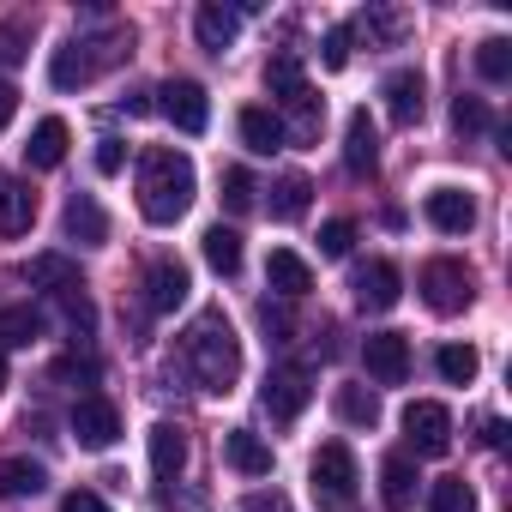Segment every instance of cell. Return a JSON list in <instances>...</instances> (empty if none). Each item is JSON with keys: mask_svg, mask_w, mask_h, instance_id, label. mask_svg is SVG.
<instances>
[{"mask_svg": "<svg viewBox=\"0 0 512 512\" xmlns=\"http://www.w3.org/2000/svg\"><path fill=\"white\" fill-rule=\"evenodd\" d=\"M193 187H199V181H193V163H187L181 151L157 145V151L139 157V211H145V223H175V217H187Z\"/></svg>", "mask_w": 512, "mask_h": 512, "instance_id": "obj_1", "label": "cell"}, {"mask_svg": "<svg viewBox=\"0 0 512 512\" xmlns=\"http://www.w3.org/2000/svg\"><path fill=\"white\" fill-rule=\"evenodd\" d=\"M187 362H193V374H199V386L205 392H235V380H241V344H235V332H229V320L223 314H199L193 320V332H187Z\"/></svg>", "mask_w": 512, "mask_h": 512, "instance_id": "obj_2", "label": "cell"}, {"mask_svg": "<svg viewBox=\"0 0 512 512\" xmlns=\"http://www.w3.org/2000/svg\"><path fill=\"white\" fill-rule=\"evenodd\" d=\"M121 49H133V37H127V31H109L103 43H91V37H73L67 49H55V67H49L55 91H79V85H91V79H97V67L121 61Z\"/></svg>", "mask_w": 512, "mask_h": 512, "instance_id": "obj_3", "label": "cell"}, {"mask_svg": "<svg viewBox=\"0 0 512 512\" xmlns=\"http://www.w3.org/2000/svg\"><path fill=\"white\" fill-rule=\"evenodd\" d=\"M266 91L296 115V133H302V139L320 133V103H314V91H308V79H302V61H296L290 49L272 55V67H266Z\"/></svg>", "mask_w": 512, "mask_h": 512, "instance_id": "obj_4", "label": "cell"}, {"mask_svg": "<svg viewBox=\"0 0 512 512\" xmlns=\"http://www.w3.org/2000/svg\"><path fill=\"white\" fill-rule=\"evenodd\" d=\"M422 302H428L434 314H464V308L476 302L470 266H464V260H428V266H422Z\"/></svg>", "mask_w": 512, "mask_h": 512, "instance_id": "obj_5", "label": "cell"}, {"mask_svg": "<svg viewBox=\"0 0 512 512\" xmlns=\"http://www.w3.org/2000/svg\"><path fill=\"white\" fill-rule=\"evenodd\" d=\"M356 488H362V476H356V452H350L344 440L320 446V452H314V494H320L326 506H350Z\"/></svg>", "mask_w": 512, "mask_h": 512, "instance_id": "obj_6", "label": "cell"}, {"mask_svg": "<svg viewBox=\"0 0 512 512\" xmlns=\"http://www.w3.org/2000/svg\"><path fill=\"white\" fill-rule=\"evenodd\" d=\"M404 440H410L422 458H440V452L452 446V410L434 404V398H416V404L404 410Z\"/></svg>", "mask_w": 512, "mask_h": 512, "instance_id": "obj_7", "label": "cell"}, {"mask_svg": "<svg viewBox=\"0 0 512 512\" xmlns=\"http://www.w3.org/2000/svg\"><path fill=\"white\" fill-rule=\"evenodd\" d=\"M260 398H266V410H272L278 422H296V416L308 410V398H314V380H308V368L290 362V368H272V374H266V392H260Z\"/></svg>", "mask_w": 512, "mask_h": 512, "instance_id": "obj_8", "label": "cell"}, {"mask_svg": "<svg viewBox=\"0 0 512 512\" xmlns=\"http://www.w3.org/2000/svg\"><path fill=\"white\" fill-rule=\"evenodd\" d=\"M73 440H79L85 452H109V446L121 440L115 404H109V398H79V404H73Z\"/></svg>", "mask_w": 512, "mask_h": 512, "instance_id": "obj_9", "label": "cell"}, {"mask_svg": "<svg viewBox=\"0 0 512 512\" xmlns=\"http://www.w3.org/2000/svg\"><path fill=\"white\" fill-rule=\"evenodd\" d=\"M157 97H163L157 109H163V115H169L181 133H205V121H211V103H205V85H199V79H169Z\"/></svg>", "mask_w": 512, "mask_h": 512, "instance_id": "obj_10", "label": "cell"}, {"mask_svg": "<svg viewBox=\"0 0 512 512\" xmlns=\"http://www.w3.org/2000/svg\"><path fill=\"white\" fill-rule=\"evenodd\" d=\"M362 362H368L374 386H404V380H410V344H404L398 332H368Z\"/></svg>", "mask_w": 512, "mask_h": 512, "instance_id": "obj_11", "label": "cell"}, {"mask_svg": "<svg viewBox=\"0 0 512 512\" xmlns=\"http://www.w3.org/2000/svg\"><path fill=\"white\" fill-rule=\"evenodd\" d=\"M350 290H356V302H362V308L386 314V308L404 296V278H398V266H392V260H368V266H356Z\"/></svg>", "mask_w": 512, "mask_h": 512, "instance_id": "obj_12", "label": "cell"}, {"mask_svg": "<svg viewBox=\"0 0 512 512\" xmlns=\"http://www.w3.org/2000/svg\"><path fill=\"white\" fill-rule=\"evenodd\" d=\"M187 290H193V278H187L181 260H151V272H145V302H151V314H175V308L187 302Z\"/></svg>", "mask_w": 512, "mask_h": 512, "instance_id": "obj_13", "label": "cell"}, {"mask_svg": "<svg viewBox=\"0 0 512 512\" xmlns=\"http://www.w3.org/2000/svg\"><path fill=\"white\" fill-rule=\"evenodd\" d=\"M422 211H428V223L446 229V235H470V223H476V199H470L464 187H434V193L422 199Z\"/></svg>", "mask_w": 512, "mask_h": 512, "instance_id": "obj_14", "label": "cell"}, {"mask_svg": "<svg viewBox=\"0 0 512 512\" xmlns=\"http://www.w3.org/2000/svg\"><path fill=\"white\" fill-rule=\"evenodd\" d=\"M25 278H31L37 290H49V296L85 302V278H79V266H73V260H61V253H37V260L25 266Z\"/></svg>", "mask_w": 512, "mask_h": 512, "instance_id": "obj_15", "label": "cell"}, {"mask_svg": "<svg viewBox=\"0 0 512 512\" xmlns=\"http://www.w3.org/2000/svg\"><path fill=\"white\" fill-rule=\"evenodd\" d=\"M266 284H272L284 302H302V296L314 290V272H308V260H302V253H290V247H272V260H266Z\"/></svg>", "mask_w": 512, "mask_h": 512, "instance_id": "obj_16", "label": "cell"}, {"mask_svg": "<svg viewBox=\"0 0 512 512\" xmlns=\"http://www.w3.org/2000/svg\"><path fill=\"white\" fill-rule=\"evenodd\" d=\"M235 31H241V13L223 7V0H205V7L193 13V37H199V49H211V55H223V49L235 43Z\"/></svg>", "mask_w": 512, "mask_h": 512, "instance_id": "obj_17", "label": "cell"}, {"mask_svg": "<svg viewBox=\"0 0 512 512\" xmlns=\"http://www.w3.org/2000/svg\"><path fill=\"white\" fill-rule=\"evenodd\" d=\"M37 223V193L19 175H0V235H25Z\"/></svg>", "mask_w": 512, "mask_h": 512, "instance_id": "obj_18", "label": "cell"}, {"mask_svg": "<svg viewBox=\"0 0 512 512\" xmlns=\"http://www.w3.org/2000/svg\"><path fill=\"white\" fill-rule=\"evenodd\" d=\"M284 139H290L284 115H272V109H241V145H247L253 157H272V151H284Z\"/></svg>", "mask_w": 512, "mask_h": 512, "instance_id": "obj_19", "label": "cell"}, {"mask_svg": "<svg viewBox=\"0 0 512 512\" xmlns=\"http://www.w3.org/2000/svg\"><path fill=\"white\" fill-rule=\"evenodd\" d=\"M223 458H229L241 476H272V446L253 434V428H229V434H223Z\"/></svg>", "mask_w": 512, "mask_h": 512, "instance_id": "obj_20", "label": "cell"}, {"mask_svg": "<svg viewBox=\"0 0 512 512\" xmlns=\"http://www.w3.org/2000/svg\"><path fill=\"white\" fill-rule=\"evenodd\" d=\"M386 115H392L398 127H416V121H422V73H416V67H398V73L386 79Z\"/></svg>", "mask_w": 512, "mask_h": 512, "instance_id": "obj_21", "label": "cell"}, {"mask_svg": "<svg viewBox=\"0 0 512 512\" xmlns=\"http://www.w3.org/2000/svg\"><path fill=\"white\" fill-rule=\"evenodd\" d=\"M344 163H350V175H368V169L380 163V127L368 121V109H356V115H350V133H344Z\"/></svg>", "mask_w": 512, "mask_h": 512, "instance_id": "obj_22", "label": "cell"}, {"mask_svg": "<svg viewBox=\"0 0 512 512\" xmlns=\"http://www.w3.org/2000/svg\"><path fill=\"white\" fill-rule=\"evenodd\" d=\"M67 235H73L79 247H103L109 217H103V205H97L91 193H73V199H67Z\"/></svg>", "mask_w": 512, "mask_h": 512, "instance_id": "obj_23", "label": "cell"}, {"mask_svg": "<svg viewBox=\"0 0 512 512\" xmlns=\"http://www.w3.org/2000/svg\"><path fill=\"white\" fill-rule=\"evenodd\" d=\"M43 488H49V470L37 458H0V500H25Z\"/></svg>", "mask_w": 512, "mask_h": 512, "instance_id": "obj_24", "label": "cell"}, {"mask_svg": "<svg viewBox=\"0 0 512 512\" xmlns=\"http://www.w3.org/2000/svg\"><path fill=\"white\" fill-rule=\"evenodd\" d=\"M25 157H31V169H61V157H67V121H61V115L37 121V133H31V145H25Z\"/></svg>", "mask_w": 512, "mask_h": 512, "instance_id": "obj_25", "label": "cell"}, {"mask_svg": "<svg viewBox=\"0 0 512 512\" xmlns=\"http://www.w3.org/2000/svg\"><path fill=\"white\" fill-rule=\"evenodd\" d=\"M356 37H362L368 49H374V43H386V49H392V43H404V13L368 7V13H356V25H350V43H356Z\"/></svg>", "mask_w": 512, "mask_h": 512, "instance_id": "obj_26", "label": "cell"}, {"mask_svg": "<svg viewBox=\"0 0 512 512\" xmlns=\"http://www.w3.org/2000/svg\"><path fill=\"white\" fill-rule=\"evenodd\" d=\"M181 464H187V440H181V428H175V422H157V428H151V470L169 482V476H181Z\"/></svg>", "mask_w": 512, "mask_h": 512, "instance_id": "obj_27", "label": "cell"}, {"mask_svg": "<svg viewBox=\"0 0 512 512\" xmlns=\"http://www.w3.org/2000/svg\"><path fill=\"white\" fill-rule=\"evenodd\" d=\"M199 247H205V266H211V272H223V278H235V272H241V235H235V229L211 223Z\"/></svg>", "mask_w": 512, "mask_h": 512, "instance_id": "obj_28", "label": "cell"}, {"mask_svg": "<svg viewBox=\"0 0 512 512\" xmlns=\"http://www.w3.org/2000/svg\"><path fill=\"white\" fill-rule=\"evenodd\" d=\"M380 500H386V506H392V512H398V506H410V500H416V464H410V458H404V452H398V458H386V464H380Z\"/></svg>", "mask_w": 512, "mask_h": 512, "instance_id": "obj_29", "label": "cell"}, {"mask_svg": "<svg viewBox=\"0 0 512 512\" xmlns=\"http://www.w3.org/2000/svg\"><path fill=\"white\" fill-rule=\"evenodd\" d=\"M308 199H314L308 175H284V181L272 187V217H278V223H296V217H308Z\"/></svg>", "mask_w": 512, "mask_h": 512, "instance_id": "obj_30", "label": "cell"}, {"mask_svg": "<svg viewBox=\"0 0 512 512\" xmlns=\"http://www.w3.org/2000/svg\"><path fill=\"white\" fill-rule=\"evenodd\" d=\"M434 368H440V380H452V386H470L482 362H476V350H470V344H440Z\"/></svg>", "mask_w": 512, "mask_h": 512, "instance_id": "obj_31", "label": "cell"}, {"mask_svg": "<svg viewBox=\"0 0 512 512\" xmlns=\"http://www.w3.org/2000/svg\"><path fill=\"white\" fill-rule=\"evenodd\" d=\"M338 416L356 422V428H374L380 422V398L368 386H338Z\"/></svg>", "mask_w": 512, "mask_h": 512, "instance_id": "obj_32", "label": "cell"}, {"mask_svg": "<svg viewBox=\"0 0 512 512\" xmlns=\"http://www.w3.org/2000/svg\"><path fill=\"white\" fill-rule=\"evenodd\" d=\"M476 73H482L488 85L512 79V43H506V37H488V43L476 49Z\"/></svg>", "mask_w": 512, "mask_h": 512, "instance_id": "obj_33", "label": "cell"}, {"mask_svg": "<svg viewBox=\"0 0 512 512\" xmlns=\"http://www.w3.org/2000/svg\"><path fill=\"white\" fill-rule=\"evenodd\" d=\"M0 338L7 344H37L43 338V314L37 308H7L0 314Z\"/></svg>", "mask_w": 512, "mask_h": 512, "instance_id": "obj_34", "label": "cell"}, {"mask_svg": "<svg viewBox=\"0 0 512 512\" xmlns=\"http://www.w3.org/2000/svg\"><path fill=\"white\" fill-rule=\"evenodd\" d=\"M428 506H434V512H476V488L458 482V476H446V482H434Z\"/></svg>", "mask_w": 512, "mask_h": 512, "instance_id": "obj_35", "label": "cell"}, {"mask_svg": "<svg viewBox=\"0 0 512 512\" xmlns=\"http://www.w3.org/2000/svg\"><path fill=\"white\" fill-rule=\"evenodd\" d=\"M350 247H356V223H350V217H332V223H320V253H326V260H344Z\"/></svg>", "mask_w": 512, "mask_h": 512, "instance_id": "obj_36", "label": "cell"}, {"mask_svg": "<svg viewBox=\"0 0 512 512\" xmlns=\"http://www.w3.org/2000/svg\"><path fill=\"white\" fill-rule=\"evenodd\" d=\"M253 193H260V187H253L247 169H229V175H223V205H229V211H253Z\"/></svg>", "mask_w": 512, "mask_h": 512, "instance_id": "obj_37", "label": "cell"}, {"mask_svg": "<svg viewBox=\"0 0 512 512\" xmlns=\"http://www.w3.org/2000/svg\"><path fill=\"white\" fill-rule=\"evenodd\" d=\"M320 61H326V73H344V67H350V25H332V31H326Z\"/></svg>", "mask_w": 512, "mask_h": 512, "instance_id": "obj_38", "label": "cell"}, {"mask_svg": "<svg viewBox=\"0 0 512 512\" xmlns=\"http://www.w3.org/2000/svg\"><path fill=\"white\" fill-rule=\"evenodd\" d=\"M452 127H458V133H482V127H488L482 97H458V103H452Z\"/></svg>", "mask_w": 512, "mask_h": 512, "instance_id": "obj_39", "label": "cell"}, {"mask_svg": "<svg viewBox=\"0 0 512 512\" xmlns=\"http://www.w3.org/2000/svg\"><path fill=\"white\" fill-rule=\"evenodd\" d=\"M25 43H31L25 25H0V67H19L25 61Z\"/></svg>", "mask_w": 512, "mask_h": 512, "instance_id": "obj_40", "label": "cell"}, {"mask_svg": "<svg viewBox=\"0 0 512 512\" xmlns=\"http://www.w3.org/2000/svg\"><path fill=\"white\" fill-rule=\"evenodd\" d=\"M241 512H290V494L284 488H260V494H247Z\"/></svg>", "mask_w": 512, "mask_h": 512, "instance_id": "obj_41", "label": "cell"}, {"mask_svg": "<svg viewBox=\"0 0 512 512\" xmlns=\"http://www.w3.org/2000/svg\"><path fill=\"white\" fill-rule=\"evenodd\" d=\"M121 163H127L121 139H97V169H103V175H121Z\"/></svg>", "mask_w": 512, "mask_h": 512, "instance_id": "obj_42", "label": "cell"}, {"mask_svg": "<svg viewBox=\"0 0 512 512\" xmlns=\"http://www.w3.org/2000/svg\"><path fill=\"white\" fill-rule=\"evenodd\" d=\"M61 512H109V506H103V500H97L91 488H73V494L61 500Z\"/></svg>", "mask_w": 512, "mask_h": 512, "instance_id": "obj_43", "label": "cell"}, {"mask_svg": "<svg viewBox=\"0 0 512 512\" xmlns=\"http://www.w3.org/2000/svg\"><path fill=\"white\" fill-rule=\"evenodd\" d=\"M55 374H61V380H97V362H79V356H67Z\"/></svg>", "mask_w": 512, "mask_h": 512, "instance_id": "obj_44", "label": "cell"}, {"mask_svg": "<svg viewBox=\"0 0 512 512\" xmlns=\"http://www.w3.org/2000/svg\"><path fill=\"white\" fill-rule=\"evenodd\" d=\"M13 115H19V91H13V85H7V79H0V127H7V121H13Z\"/></svg>", "mask_w": 512, "mask_h": 512, "instance_id": "obj_45", "label": "cell"}, {"mask_svg": "<svg viewBox=\"0 0 512 512\" xmlns=\"http://www.w3.org/2000/svg\"><path fill=\"white\" fill-rule=\"evenodd\" d=\"M0 392H7V356H0Z\"/></svg>", "mask_w": 512, "mask_h": 512, "instance_id": "obj_46", "label": "cell"}]
</instances>
